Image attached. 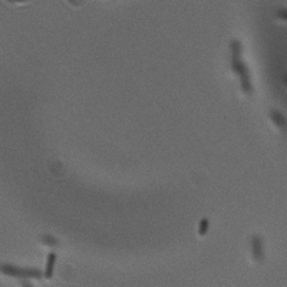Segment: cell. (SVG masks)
I'll list each match as a JSON object with an SVG mask.
<instances>
[{
  "label": "cell",
  "mask_w": 287,
  "mask_h": 287,
  "mask_svg": "<svg viewBox=\"0 0 287 287\" xmlns=\"http://www.w3.org/2000/svg\"><path fill=\"white\" fill-rule=\"evenodd\" d=\"M230 51H231V69L235 73V76L238 78L241 92L244 95H251L253 93V82H251V76H250V71L246 65V62L243 60V45L240 40L234 39L230 43Z\"/></svg>",
  "instance_id": "cell-1"
},
{
  "label": "cell",
  "mask_w": 287,
  "mask_h": 287,
  "mask_svg": "<svg viewBox=\"0 0 287 287\" xmlns=\"http://www.w3.org/2000/svg\"><path fill=\"white\" fill-rule=\"evenodd\" d=\"M1 273L4 276H12L16 279H40L43 274L37 269L32 267H19L13 264H3L1 266Z\"/></svg>",
  "instance_id": "cell-2"
},
{
  "label": "cell",
  "mask_w": 287,
  "mask_h": 287,
  "mask_svg": "<svg viewBox=\"0 0 287 287\" xmlns=\"http://www.w3.org/2000/svg\"><path fill=\"white\" fill-rule=\"evenodd\" d=\"M250 250H251V258L254 263H261L264 260V243L260 235H253L250 240Z\"/></svg>",
  "instance_id": "cell-3"
},
{
  "label": "cell",
  "mask_w": 287,
  "mask_h": 287,
  "mask_svg": "<svg viewBox=\"0 0 287 287\" xmlns=\"http://www.w3.org/2000/svg\"><path fill=\"white\" fill-rule=\"evenodd\" d=\"M269 118H270L271 124H273L277 129H285L287 126L286 118L283 116L282 112H279V111H276V109H271V111H270Z\"/></svg>",
  "instance_id": "cell-4"
},
{
  "label": "cell",
  "mask_w": 287,
  "mask_h": 287,
  "mask_svg": "<svg viewBox=\"0 0 287 287\" xmlns=\"http://www.w3.org/2000/svg\"><path fill=\"white\" fill-rule=\"evenodd\" d=\"M55 264H56V254L55 253H49L46 258V266H45V277L46 279H52L54 276V270H55Z\"/></svg>",
  "instance_id": "cell-5"
},
{
  "label": "cell",
  "mask_w": 287,
  "mask_h": 287,
  "mask_svg": "<svg viewBox=\"0 0 287 287\" xmlns=\"http://www.w3.org/2000/svg\"><path fill=\"white\" fill-rule=\"evenodd\" d=\"M208 229H210V221L207 218H202L200 221V224H198V234L201 237L205 235L208 233Z\"/></svg>",
  "instance_id": "cell-6"
},
{
  "label": "cell",
  "mask_w": 287,
  "mask_h": 287,
  "mask_svg": "<svg viewBox=\"0 0 287 287\" xmlns=\"http://www.w3.org/2000/svg\"><path fill=\"white\" fill-rule=\"evenodd\" d=\"M42 243H43L45 246H48V247H55L57 244V240L55 237L46 234V235H42Z\"/></svg>",
  "instance_id": "cell-7"
},
{
  "label": "cell",
  "mask_w": 287,
  "mask_h": 287,
  "mask_svg": "<svg viewBox=\"0 0 287 287\" xmlns=\"http://www.w3.org/2000/svg\"><path fill=\"white\" fill-rule=\"evenodd\" d=\"M276 16L277 19H282V20H287V9H280L276 12Z\"/></svg>",
  "instance_id": "cell-8"
},
{
  "label": "cell",
  "mask_w": 287,
  "mask_h": 287,
  "mask_svg": "<svg viewBox=\"0 0 287 287\" xmlns=\"http://www.w3.org/2000/svg\"><path fill=\"white\" fill-rule=\"evenodd\" d=\"M22 287H32L29 283H22Z\"/></svg>",
  "instance_id": "cell-9"
},
{
  "label": "cell",
  "mask_w": 287,
  "mask_h": 287,
  "mask_svg": "<svg viewBox=\"0 0 287 287\" xmlns=\"http://www.w3.org/2000/svg\"><path fill=\"white\" fill-rule=\"evenodd\" d=\"M285 82H286V85H287V75L285 76Z\"/></svg>",
  "instance_id": "cell-10"
}]
</instances>
